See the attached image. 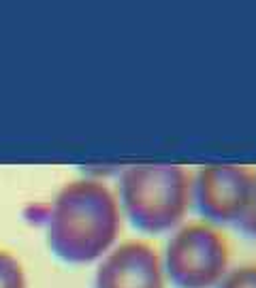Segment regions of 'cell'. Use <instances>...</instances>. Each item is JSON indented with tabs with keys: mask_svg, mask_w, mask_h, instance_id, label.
Returning <instances> with one entry per match:
<instances>
[{
	"mask_svg": "<svg viewBox=\"0 0 256 288\" xmlns=\"http://www.w3.org/2000/svg\"><path fill=\"white\" fill-rule=\"evenodd\" d=\"M120 224V205L107 184L77 179L64 186L53 201L49 246L67 263H90L113 246Z\"/></svg>",
	"mask_w": 256,
	"mask_h": 288,
	"instance_id": "cell-1",
	"label": "cell"
},
{
	"mask_svg": "<svg viewBox=\"0 0 256 288\" xmlns=\"http://www.w3.org/2000/svg\"><path fill=\"white\" fill-rule=\"evenodd\" d=\"M120 199L143 233H164L184 220L192 201V175L179 165H133L122 171Z\"/></svg>",
	"mask_w": 256,
	"mask_h": 288,
	"instance_id": "cell-2",
	"label": "cell"
},
{
	"mask_svg": "<svg viewBox=\"0 0 256 288\" xmlns=\"http://www.w3.org/2000/svg\"><path fill=\"white\" fill-rule=\"evenodd\" d=\"M228 269V246L207 222L181 227L167 244L164 271L177 288H214Z\"/></svg>",
	"mask_w": 256,
	"mask_h": 288,
	"instance_id": "cell-3",
	"label": "cell"
},
{
	"mask_svg": "<svg viewBox=\"0 0 256 288\" xmlns=\"http://www.w3.org/2000/svg\"><path fill=\"white\" fill-rule=\"evenodd\" d=\"M192 201L207 220L239 224L256 201V169L245 165L201 169L192 182Z\"/></svg>",
	"mask_w": 256,
	"mask_h": 288,
	"instance_id": "cell-4",
	"label": "cell"
},
{
	"mask_svg": "<svg viewBox=\"0 0 256 288\" xmlns=\"http://www.w3.org/2000/svg\"><path fill=\"white\" fill-rule=\"evenodd\" d=\"M96 288H164L158 252L145 241H126L109 252L96 271Z\"/></svg>",
	"mask_w": 256,
	"mask_h": 288,
	"instance_id": "cell-5",
	"label": "cell"
},
{
	"mask_svg": "<svg viewBox=\"0 0 256 288\" xmlns=\"http://www.w3.org/2000/svg\"><path fill=\"white\" fill-rule=\"evenodd\" d=\"M0 288H26L22 265L7 252H0Z\"/></svg>",
	"mask_w": 256,
	"mask_h": 288,
	"instance_id": "cell-6",
	"label": "cell"
},
{
	"mask_svg": "<svg viewBox=\"0 0 256 288\" xmlns=\"http://www.w3.org/2000/svg\"><path fill=\"white\" fill-rule=\"evenodd\" d=\"M218 288H256V265L233 269L231 273L224 275Z\"/></svg>",
	"mask_w": 256,
	"mask_h": 288,
	"instance_id": "cell-7",
	"label": "cell"
}]
</instances>
